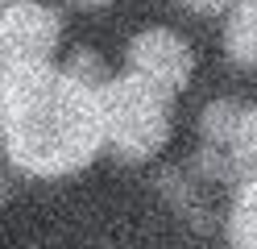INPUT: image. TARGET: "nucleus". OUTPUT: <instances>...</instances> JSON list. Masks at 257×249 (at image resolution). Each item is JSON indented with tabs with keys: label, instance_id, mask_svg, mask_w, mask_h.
Masks as SVG:
<instances>
[{
	"label": "nucleus",
	"instance_id": "nucleus-1",
	"mask_svg": "<svg viewBox=\"0 0 257 249\" xmlns=\"http://www.w3.org/2000/svg\"><path fill=\"white\" fill-rule=\"evenodd\" d=\"M100 88L54 62L5 71L0 75V141L9 162L38 179L83 171L104 149Z\"/></svg>",
	"mask_w": 257,
	"mask_h": 249
},
{
	"label": "nucleus",
	"instance_id": "nucleus-2",
	"mask_svg": "<svg viewBox=\"0 0 257 249\" xmlns=\"http://www.w3.org/2000/svg\"><path fill=\"white\" fill-rule=\"evenodd\" d=\"M100 112H104V145H112L128 162L154 158L170 137V92L141 79L137 71L104 79Z\"/></svg>",
	"mask_w": 257,
	"mask_h": 249
},
{
	"label": "nucleus",
	"instance_id": "nucleus-3",
	"mask_svg": "<svg viewBox=\"0 0 257 249\" xmlns=\"http://www.w3.org/2000/svg\"><path fill=\"white\" fill-rule=\"evenodd\" d=\"M58 38L62 21L54 9L38 5V0H5L0 5V75L50 62Z\"/></svg>",
	"mask_w": 257,
	"mask_h": 249
},
{
	"label": "nucleus",
	"instance_id": "nucleus-4",
	"mask_svg": "<svg viewBox=\"0 0 257 249\" xmlns=\"http://www.w3.org/2000/svg\"><path fill=\"white\" fill-rule=\"evenodd\" d=\"M128 62L141 79L158 83L162 92H183L191 71H195V58H191V46L179 38L174 29H141L133 42H128Z\"/></svg>",
	"mask_w": 257,
	"mask_h": 249
},
{
	"label": "nucleus",
	"instance_id": "nucleus-5",
	"mask_svg": "<svg viewBox=\"0 0 257 249\" xmlns=\"http://www.w3.org/2000/svg\"><path fill=\"white\" fill-rule=\"evenodd\" d=\"M207 154H228V162L236 166L245 179H257V104L240 108L228 125V137H224L220 149H207Z\"/></svg>",
	"mask_w": 257,
	"mask_h": 249
},
{
	"label": "nucleus",
	"instance_id": "nucleus-6",
	"mask_svg": "<svg viewBox=\"0 0 257 249\" xmlns=\"http://www.w3.org/2000/svg\"><path fill=\"white\" fill-rule=\"evenodd\" d=\"M224 50L240 66H257V0H232L228 25H224Z\"/></svg>",
	"mask_w": 257,
	"mask_h": 249
},
{
	"label": "nucleus",
	"instance_id": "nucleus-7",
	"mask_svg": "<svg viewBox=\"0 0 257 249\" xmlns=\"http://www.w3.org/2000/svg\"><path fill=\"white\" fill-rule=\"evenodd\" d=\"M228 241L232 249H257V179H245L228 208Z\"/></svg>",
	"mask_w": 257,
	"mask_h": 249
},
{
	"label": "nucleus",
	"instance_id": "nucleus-8",
	"mask_svg": "<svg viewBox=\"0 0 257 249\" xmlns=\"http://www.w3.org/2000/svg\"><path fill=\"white\" fill-rule=\"evenodd\" d=\"M183 5H187L191 13H203V17H216V13H224V9H232V0H183Z\"/></svg>",
	"mask_w": 257,
	"mask_h": 249
},
{
	"label": "nucleus",
	"instance_id": "nucleus-9",
	"mask_svg": "<svg viewBox=\"0 0 257 249\" xmlns=\"http://www.w3.org/2000/svg\"><path fill=\"white\" fill-rule=\"evenodd\" d=\"M71 5H104V0H71Z\"/></svg>",
	"mask_w": 257,
	"mask_h": 249
}]
</instances>
